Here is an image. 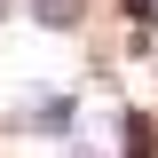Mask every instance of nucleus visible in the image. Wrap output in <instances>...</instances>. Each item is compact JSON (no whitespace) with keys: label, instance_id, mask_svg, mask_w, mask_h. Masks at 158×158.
Listing matches in <instances>:
<instances>
[{"label":"nucleus","instance_id":"2","mask_svg":"<svg viewBox=\"0 0 158 158\" xmlns=\"http://www.w3.org/2000/svg\"><path fill=\"white\" fill-rule=\"evenodd\" d=\"M127 158H150V150H127Z\"/></svg>","mask_w":158,"mask_h":158},{"label":"nucleus","instance_id":"1","mask_svg":"<svg viewBox=\"0 0 158 158\" xmlns=\"http://www.w3.org/2000/svg\"><path fill=\"white\" fill-rule=\"evenodd\" d=\"M24 127H48V135H63V127H71V95H48V103H32V111H24Z\"/></svg>","mask_w":158,"mask_h":158}]
</instances>
